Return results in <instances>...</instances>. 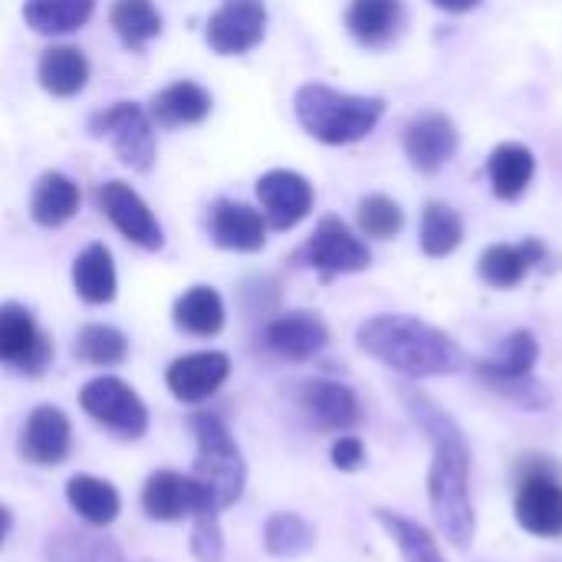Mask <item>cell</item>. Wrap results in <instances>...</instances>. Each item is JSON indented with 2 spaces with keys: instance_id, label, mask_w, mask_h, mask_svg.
<instances>
[{
  "instance_id": "obj_3",
  "label": "cell",
  "mask_w": 562,
  "mask_h": 562,
  "mask_svg": "<svg viewBox=\"0 0 562 562\" xmlns=\"http://www.w3.org/2000/svg\"><path fill=\"white\" fill-rule=\"evenodd\" d=\"M382 115L385 102L375 95H349L323 82H310L296 92L300 125L326 145H349L366 138Z\"/></svg>"
},
{
  "instance_id": "obj_11",
  "label": "cell",
  "mask_w": 562,
  "mask_h": 562,
  "mask_svg": "<svg viewBox=\"0 0 562 562\" xmlns=\"http://www.w3.org/2000/svg\"><path fill=\"white\" fill-rule=\"evenodd\" d=\"M267 7L263 0H224L207 23V43L221 56H240L263 40Z\"/></svg>"
},
{
  "instance_id": "obj_17",
  "label": "cell",
  "mask_w": 562,
  "mask_h": 562,
  "mask_svg": "<svg viewBox=\"0 0 562 562\" xmlns=\"http://www.w3.org/2000/svg\"><path fill=\"white\" fill-rule=\"evenodd\" d=\"M263 339H267V349L277 352L280 359L303 362V359H313L329 342V329L316 313H286L267 326Z\"/></svg>"
},
{
  "instance_id": "obj_38",
  "label": "cell",
  "mask_w": 562,
  "mask_h": 562,
  "mask_svg": "<svg viewBox=\"0 0 562 562\" xmlns=\"http://www.w3.org/2000/svg\"><path fill=\"white\" fill-rule=\"evenodd\" d=\"M191 553L198 557V562H221V557H224V543H221L217 514H198V517H194Z\"/></svg>"
},
{
  "instance_id": "obj_25",
  "label": "cell",
  "mask_w": 562,
  "mask_h": 562,
  "mask_svg": "<svg viewBox=\"0 0 562 562\" xmlns=\"http://www.w3.org/2000/svg\"><path fill=\"white\" fill-rule=\"evenodd\" d=\"M69 507L89 524V527H109L119 517V494L109 481H99L92 474H76L66 484Z\"/></svg>"
},
{
  "instance_id": "obj_33",
  "label": "cell",
  "mask_w": 562,
  "mask_h": 562,
  "mask_svg": "<svg viewBox=\"0 0 562 562\" xmlns=\"http://www.w3.org/2000/svg\"><path fill=\"white\" fill-rule=\"evenodd\" d=\"M112 26L122 36L125 46L142 49L151 36L161 33V13L155 10L151 0H115Z\"/></svg>"
},
{
  "instance_id": "obj_39",
  "label": "cell",
  "mask_w": 562,
  "mask_h": 562,
  "mask_svg": "<svg viewBox=\"0 0 562 562\" xmlns=\"http://www.w3.org/2000/svg\"><path fill=\"white\" fill-rule=\"evenodd\" d=\"M333 464H336L339 471H359V468L366 464V445H362L359 438H352V435L339 438V441L333 445Z\"/></svg>"
},
{
  "instance_id": "obj_16",
  "label": "cell",
  "mask_w": 562,
  "mask_h": 562,
  "mask_svg": "<svg viewBox=\"0 0 562 562\" xmlns=\"http://www.w3.org/2000/svg\"><path fill=\"white\" fill-rule=\"evenodd\" d=\"M69 441V418L53 405H40L20 431V458L33 468H56L66 461Z\"/></svg>"
},
{
  "instance_id": "obj_28",
  "label": "cell",
  "mask_w": 562,
  "mask_h": 562,
  "mask_svg": "<svg viewBox=\"0 0 562 562\" xmlns=\"http://www.w3.org/2000/svg\"><path fill=\"white\" fill-rule=\"evenodd\" d=\"M95 10V0H26L23 20L36 33L46 36H63L79 30Z\"/></svg>"
},
{
  "instance_id": "obj_12",
  "label": "cell",
  "mask_w": 562,
  "mask_h": 562,
  "mask_svg": "<svg viewBox=\"0 0 562 562\" xmlns=\"http://www.w3.org/2000/svg\"><path fill=\"white\" fill-rule=\"evenodd\" d=\"M257 198L263 204L267 224L277 227V231L296 227L313 211V188H310V181L303 175H296V171H286V168L267 171L257 181Z\"/></svg>"
},
{
  "instance_id": "obj_23",
  "label": "cell",
  "mask_w": 562,
  "mask_h": 562,
  "mask_svg": "<svg viewBox=\"0 0 562 562\" xmlns=\"http://www.w3.org/2000/svg\"><path fill=\"white\" fill-rule=\"evenodd\" d=\"M487 171H491V184H494V194L501 201H517L530 181H533V171H537V158L527 145L520 142H504L494 148L491 161H487Z\"/></svg>"
},
{
  "instance_id": "obj_5",
  "label": "cell",
  "mask_w": 562,
  "mask_h": 562,
  "mask_svg": "<svg viewBox=\"0 0 562 562\" xmlns=\"http://www.w3.org/2000/svg\"><path fill=\"white\" fill-rule=\"evenodd\" d=\"M79 405L86 408L89 418H95L99 425H105L109 431H115L122 438H142L145 428H148L145 402L115 375L92 379L79 392Z\"/></svg>"
},
{
  "instance_id": "obj_30",
  "label": "cell",
  "mask_w": 562,
  "mask_h": 562,
  "mask_svg": "<svg viewBox=\"0 0 562 562\" xmlns=\"http://www.w3.org/2000/svg\"><path fill=\"white\" fill-rule=\"evenodd\" d=\"M175 323L178 329L191 336H217L224 326V300L211 286H191L175 303Z\"/></svg>"
},
{
  "instance_id": "obj_37",
  "label": "cell",
  "mask_w": 562,
  "mask_h": 562,
  "mask_svg": "<svg viewBox=\"0 0 562 562\" xmlns=\"http://www.w3.org/2000/svg\"><path fill=\"white\" fill-rule=\"evenodd\" d=\"M359 227L375 240H392L405 227L402 207L385 194H369L359 201Z\"/></svg>"
},
{
  "instance_id": "obj_36",
  "label": "cell",
  "mask_w": 562,
  "mask_h": 562,
  "mask_svg": "<svg viewBox=\"0 0 562 562\" xmlns=\"http://www.w3.org/2000/svg\"><path fill=\"white\" fill-rule=\"evenodd\" d=\"M128 352V339L115 326H86L76 336V356L89 366H119Z\"/></svg>"
},
{
  "instance_id": "obj_32",
  "label": "cell",
  "mask_w": 562,
  "mask_h": 562,
  "mask_svg": "<svg viewBox=\"0 0 562 562\" xmlns=\"http://www.w3.org/2000/svg\"><path fill=\"white\" fill-rule=\"evenodd\" d=\"M46 562H125L122 550L95 533H76V530H63L56 537H49L46 543Z\"/></svg>"
},
{
  "instance_id": "obj_31",
  "label": "cell",
  "mask_w": 562,
  "mask_h": 562,
  "mask_svg": "<svg viewBox=\"0 0 562 562\" xmlns=\"http://www.w3.org/2000/svg\"><path fill=\"white\" fill-rule=\"evenodd\" d=\"M461 240H464L461 214L445 201H431L422 214V250L428 257H448L461 247Z\"/></svg>"
},
{
  "instance_id": "obj_29",
  "label": "cell",
  "mask_w": 562,
  "mask_h": 562,
  "mask_svg": "<svg viewBox=\"0 0 562 562\" xmlns=\"http://www.w3.org/2000/svg\"><path fill=\"white\" fill-rule=\"evenodd\" d=\"M89 79V63L76 46H49L40 59V86L53 95H76Z\"/></svg>"
},
{
  "instance_id": "obj_6",
  "label": "cell",
  "mask_w": 562,
  "mask_h": 562,
  "mask_svg": "<svg viewBox=\"0 0 562 562\" xmlns=\"http://www.w3.org/2000/svg\"><path fill=\"white\" fill-rule=\"evenodd\" d=\"M92 132L99 138H109L119 158L138 171H148L155 161V128L148 115L132 102H115L105 112L92 119Z\"/></svg>"
},
{
  "instance_id": "obj_7",
  "label": "cell",
  "mask_w": 562,
  "mask_h": 562,
  "mask_svg": "<svg viewBox=\"0 0 562 562\" xmlns=\"http://www.w3.org/2000/svg\"><path fill=\"white\" fill-rule=\"evenodd\" d=\"M517 520L533 537H562V481L550 464H537L517 491Z\"/></svg>"
},
{
  "instance_id": "obj_8",
  "label": "cell",
  "mask_w": 562,
  "mask_h": 562,
  "mask_svg": "<svg viewBox=\"0 0 562 562\" xmlns=\"http://www.w3.org/2000/svg\"><path fill=\"white\" fill-rule=\"evenodd\" d=\"M142 507L151 520H181V517H198V514H217L211 494L184 474L175 471H158L145 481L142 491Z\"/></svg>"
},
{
  "instance_id": "obj_14",
  "label": "cell",
  "mask_w": 562,
  "mask_h": 562,
  "mask_svg": "<svg viewBox=\"0 0 562 562\" xmlns=\"http://www.w3.org/2000/svg\"><path fill=\"white\" fill-rule=\"evenodd\" d=\"M454 151H458V128L448 115L422 112L405 125V155L418 171L425 175L441 171L454 158Z\"/></svg>"
},
{
  "instance_id": "obj_35",
  "label": "cell",
  "mask_w": 562,
  "mask_h": 562,
  "mask_svg": "<svg viewBox=\"0 0 562 562\" xmlns=\"http://www.w3.org/2000/svg\"><path fill=\"white\" fill-rule=\"evenodd\" d=\"M263 547L273 557L293 560V557H303L313 547V530L296 514H273L267 520V527H263Z\"/></svg>"
},
{
  "instance_id": "obj_20",
  "label": "cell",
  "mask_w": 562,
  "mask_h": 562,
  "mask_svg": "<svg viewBox=\"0 0 562 562\" xmlns=\"http://www.w3.org/2000/svg\"><path fill=\"white\" fill-rule=\"evenodd\" d=\"M537 359H540V346H537L533 333L517 329V333H510V336L501 342V349H497V356H494L491 362H481V366H477V372H481V379H484L487 385H494L497 392H504V389L514 385V382L533 379Z\"/></svg>"
},
{
  "instance_id": "obj_40",
  "label": "cell",
  "mask_w": 562,
  "mask_h": 562,
  "mask_svg": "<svg viewBox=\"0 0 562 562\" xmlns=\"http://www.w3.org/2000/svg\"><path fill=\"white\" fill-rule=\"evenodd\" d=\"M435 7H441V10H448V13H468V10H474L481 0H431Z\"/></svg>"
},
{
  "instance_id": "obj_19",
  "label": "cell",
  "mask_w": 562,
  "mask_h": 562,
  "mask_svg": "<svg viewBox=\"0 0 562 562\" xmlns=\"http://www.w3.org/2000/svg\"><path fill=\"white\" fill-rule=\"evenodd\" d=\"M211 237L227 250L254 254L267 244V221L247 204L221 201L211 214Z\"/></svg>"
},
{
  "instance_id": "obj_9",
  "label": "cell",
  "mask_w": 562,
  "mask_h": 562,
  "mask_svg": "<svg viewBox=\"0 0 562 562\" xmlns=\"http://www.w3.org/2000/svg\"><path fill=\"white\" fill-rule=\"evenodd\" d=\"M306 263L316 267L319 273L326 277H336V273H356V270H366L372 263V254L369 247L339 221V217H323L319 227L313 231L306 250H303Z\"/></svg>"
},
{
  "instance_id": "obj_22",
  "label": "cell",
  "mask_w": 562,
  "mask_h": 562,
  "mask_svg": "<svg viewBox=\"0 0 562 562\" xmlns=\"http://www.w3.org/2000/svg\"><path fill=\"white\" fill-rule=\"evenodd\" d=\"M543 260V244L540 240H524V244H494L481 254V277L497 286L510 290L524 283L530 267Z\"/></svg>"
},
{
  "instance_id": "obj_26",
  "label": "cell",
  "mask_w": 562,
  "mask_h": 562,
  "mask_svg": "<svg viewBox=\"0 0 562 562\" xmlns=\"http://www.w3.org/2000/svg\"><path fill=\"white\" fill-rule=\"evenodd\" d=\"M72 286L92 306H102V303H109L115 296V263H112V254L102 244H92L76 257Z\"/></svg>"
},
{
  "instance_id": "obj_4",
  "label": "cell",
  "mask_w": 562,
  "mask_h": 562,
  "mask_svg": "<svg viewBox=\"0 0 562 562\" xmlns=\"http://www.w3.org/2000/svg\"><path fill=\"white\" fill-rule=\"evenodd\" d=\"M194 435H198V458H194L191 477L211 494L214 507L224 510L244 491V481H247L244 454L237 441L231 438V431L214 415H198Z\"/></svg>"
},
{
  "instance_id": "obj_18",
  "label": "cell",
  "mask_w": 562,
  "mask_h": 562,
  "mask_svg": "<svg viewBox=\"0 0 562 562\" xmlns=\"http://www.w3.org/2000/svg\"><path fill=\"white\" fill-rule=\"evenodd\" d=\"M303 408L326 431H352L362 422L356 392L326 379H316L303 389Z\"/></svg>"
},
{
  "instance_id": "obj_1",
  "label": "cell",
  "mask_w": 562,
  "mask_h": 562,
  "mask_svg": "<svg viewBox=\"0 0 562 562\" xmlns=\"http://www.w3.org/2000/svg\"><path fill=\"white\" fill-rule=\"evenodd\" d=\"M408 412L428 435L435 458L428 471V504L435 510L438 530L458 550L474 540V501H471V448L464 431L422 392H405Z\"/></svg>"
},
{
  "instance_id": "obj_2",
  "label": "cell",
  "mask_w": 562,
  "mask_h": 562,
  "mask_svg": "<svg viewBox=\"0 0 562 562\" xmlns=\"http://www.w3.org/2000/svg\"><path fill=\"white\" fill-rule=\"evenodd\" d=\"M356 339L362 352L412 379L451 375L464 366L461 346L438 326H428L415 316H372L359 326Z\"/></svg>"
},
{
  "instance_id": "obj_24",
  "label": "cell",
  "mask_w": 562,
  "mask_h": 562,
  "mask_svg": "<svg viewBox=\"0 0 562 562\" xmlns=\"http://www.w3.org/2000/svg\"><path fill=\"white\" fill-rule=\"evenodd\" d=\"M211 112V95L198 82H175L151 99V119L165 128L194 125Z\"/></svg>"
},
{
  "instance_id": "obj_41",
  "label": "cell",
  "mask_w": 562,
  "mask_h": 562,
  "mask_svg": "<svg viewBox=\"0 0 562 562\" xmlns=\"http://www.w3.org/2000/svg\"><path fill=\"white\" fill-rule=\"evenodd\" d=\"M7 530H10V514H7V510L0 507V543L7 540Z\"/></svg>"
},
{
  "instance_id": "obj_27",
  "label": "cell",
  "mask_w": 562,
  "mask_h": 562,
  "mask_svg": "<svg viewBox=\"0 0 562 562\" xmlns=\"http://www.w3.org/2000/svg\"><path fill=\"white\" fill-rule=\"evenodd\" d=\"M33 221L43 227H59L66 224L76 211H79V188L66 178V175H43L33 188V201H30Z\"/></svg>"
},
{
  "instance_id": "obj_15",
  "label": "cell",
  "mask_w": 562,
  "mask_h": 562,
  "mask_svg": "<svg viewBox=\"0 0 562 562\" xmlns=\"http://www.w3.org/2000/svg\"><path fill=\"white\" fill-rule=\"evenodd\" d=\"M227 375H231V359L224 352H188L168 366L165 382L178 402L194 405L211 398L227 382Z\"/></svg>"
},
{
  "instance_id": "obj_10",
  "label": "cell",
  "mask_w": 562,
  "mask_h": 562,
  "mask_svg": "<svg viewBox=\"0 0 562 562\" xmlns=\"http://www.w3.org/2000/svg\"><path fill=\"white\" fill-rule=\"evenodd\" d=\"M49 359H53V346L40 333L30 310H23L16 303H3L0 306V362L36 375L46 369Z\"/></svg>"
},
{
  "instance_id": "obj_13",
  "label": "cell",
  "mask_w": 562,
  "mask_h": 562,
  "mask_svg": "<svg viewBox=\"0 0 562 562\" xmlns=\"http://www.w3.org/2000/svg\"><path fill=\"white\" fill-rule=\"evenodd\" d=\"M99 207L105 211V217L138 247L145 250H158L165 244L161 224L155 221V214L148 211V204L125 184V181H109L99 188Z\"/></svg>"
},
{
  "instance_id": "obj_21",
  "label": "cell",
  "mask_w": 562,
  "mask_h": 562,
  "mask_svg": "<svg viewBox=\"0 0 562 562\" xmlns=\"http://www.w3.org/2000/svg\"><path fill=\"white\" fill-rule=\"evenodd\" d=\"M405 20V7L402 0H352L349 13H346V26L349 33L362 43V46H389Z\"/></svg>"
},
{
  "instance_id": "obj_34",
  "label": "cell",
  "mask_w": 562,
  "mask_h": 562,
  "mask_svg": "<svg viewBox=\"0 0 562 562\" xmlns=\"http://www.w3.org/2000/svg\"><path fill=\"white\" fill-rule=\"evenodd\" d=\"M375 517L389 530V537L395 540V547L402 550L405 562H445L438 543H435V537L422 524H415L408 517H398L392 510H375Z\"/></svg>"
}]
</instances>
